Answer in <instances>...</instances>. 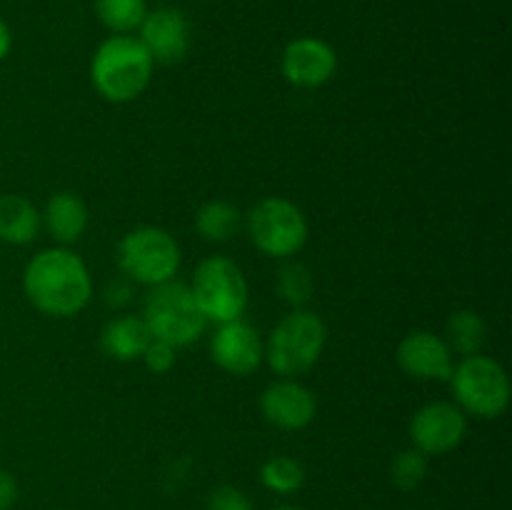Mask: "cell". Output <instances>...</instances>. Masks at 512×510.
<instances>
[{"label":"cell","mask_w":512,"mask_h":510,"mask_svg":"<svg viewBox=\"0 0 512 510\" xmlns=\"http://www.w3.org/2000/svg\"><path fill=\"white\" fill-rule=\"evenodd\" d=\"M23 290L40 313L70 318L88 305L93 283L80 255L68 248H50L28 263L23 273Z\"/></svg>","instance_id":"cell-1"},{"label":"cell","mask_w":512,"mask_h":510,"mask_svg":"<svg viewBox=\"0 0 512 510\" xmlns=\"http://www.w3.org/2000/svg\"><path fill=\"white\" fill-rule=\"evenodd\" d=\"M153 58L135 35H110L95 50L90 78L95 90L110 103H130L153 80Z\"/></svg>","instance_id":"cell-2"},{"label":"cell","mask_w":512,"mask_h":510,"mask_svg":"<svg viewBox=\"0 0 512 510\" xmlns=\"http://www.w3.org/2000/svg\"><path fill=\"white\" fill-rule=\"evenodd\" d=\"M328 340L323 318L313 310H295L275 325L265 345V360L283 378L303 375L320 360Z\"/></svg>","instance_id":"cell-3"},{"label":"cell","mask_w":512,"mask_h":510,"mask_svg":"<svg viewBox=\"0 0 512 510\" xmlns=\"http://www.w3.org/2000/svg\"><path fill=\"white\" fill-rule=\"evenodd\" d=\"M143 320L155 340H163L173 348L195 343L208 325L203 310L195 303L193 290L175 280L150 290L145 298Z\"/></svg>","instance_id":"cell-4"},{"label":"cell","mask_w":512,"mask_h":510,"mask_svg":"<svg viewBox=\"0 0 512 510\" xmlns=\"http://www.w3.org/2000/svg\"><path fill=\"white\" fill-rule=\"evenodd\" d=\"M450 383H453V393L463 413L495 420L508 410L510 378L503 365L488 355H470L463 363L455 365Z\"/></svg>","instance_id":"cell-5"},{"label":"cell","mask_w":512,"mask_h":510,"mask_svg":"<svg viewBox=\"0 0 512 510\" xmlns=\"http://www.w3.org/2000/svg\"><path fill=\"white\" fill-rule=\"evenodd\" d=\"M180 245L168 230L143 225L120 240L118 265L130 280L155 288L170 283L180 268Z\"/></svg>","instance_id":"cell-6"},{"label":"cell","mask_w":512,"mask_h":510,"mask_svg":"<svg viewBox=\"0 0 512 510\" xmlns=\"http://www.w3.org/2000/svg\"><path fill=\"white\" fill-rule=\"evenodd\" d=\"M190 290L205 320H213V323L240 320L248 308V280L243 270L223 255H210L198 265Z\"/></svg>","instance_id":"cell-7"},{"label":"cell","mask_w":512,"mask_h":510,"mask_svg":"<svg viewBox=\"0 0 512 510\" xmlns=\"http://www.w3.org/2000/svg\"><path fill=\"white\" fill-rule=\"evenodd\" d=\"M250 240L270 258H290L308 240L303 210L285 198H263L248 213Z\"/></svg>","instance_id":"cell-8"},{"label":"cell","mask_w":512,"mask_h":510,"mask_svg":"<svg viewBox=\"0 0 512 510\" xmlns=\"http://www.w3.org/2000/svg\"><path fill=\"white\" fill-rule=\"evenodd\" d=\"M468 433V418L453 403H428L413 415L410 438L425 455H445L458 448Z\"/></svg>","instance_id":"cell-9"},{"label":"cell","mask_w":512,"mask_h":510,"mask_svg":"<svg viewBox=\"0 0 512 510\" xmlns=\"http://www.w3.org/2000/svg\"><path fill=\"white\" fill-rule=\"evenodd\" d=\"M210 355L230 375H250L265 360V345L258 330L245 320L220 323L210 340Z\"/></svg>","instance_id":"cell-10"},{"label":"cell","mask_w":512,"mask_h":510,"mask_svg":"<svg viewBox=\"0 0 512 510\" xmlns=\"http://www.w3.org/2000/svg\"><path fill=\"white\" fill-rule=\"evenodd\" d=\"M138 30V40L148 50L153 63L175 65L188 55L190 25L178 8H158L153 13L148 10Z\"/></svg>","instance_id":"cell-11"},{"label":"cell","mask_w":512,"mask_h":510,"mask_svg":"<svg viewBox=\"0 0 512 510\" xmlns=\"http://www.w3.org/2000/svg\"><path fill=\"white\" fill-rule=\"evenodd\" d=\"M338 70V55L333 45L320 38H295L283 50V75L298 88H320Z\"/></svg>","instance_id":"cell-12"},{"label":"cell","mask_w":512,"mask_h":510,"mask_svg":"<svg viewBox=\"0 0 512 510\" xmlns=\"http://www.w3.org/2000/svg\"><path fill=\"white\" fill-rule=\"evenodd\" d=\"M398 365L403 373L418 380H450L453 375V350L445 338L430 330H415L398 345Z\"/></svg>","instance_id":"cell-13"},{"label":"cell","mask_w":512,"mask_h":510,"mask_svg":"<svg viewBox=\"0 0 512 510\" xmlns=\"http://www.w3.org/2000/svg\"><path fill=\"white\" fill-rule=\"evenodd\" d=\"M260 410H263L265 420L273 423L275 428L303 430L315 420L318 400H315L313 390L285 378L263 390V395H260Z\"/></svg>","instance_id":"cell-14"},{"label":"cell","mask_w":512,"mask_h":510,"mask_svg":"<svg viewBox=\"0 0 512 510\" xmlns=\"http://www.w3.org/2000/svg\"><path fill=\"white\" fill-rule=\"evenodd\" d=\"M40 220H43L50 238L58 240L60 245H73L88 228V205L83 203L80 195L63 190L45 203Z\"/></svg>","instance_id":"cell-15"},{"label":"cell","mask_w":512,"mask_h":510,"mask_svg":"<svg viewBox=\"0 0 512 510\" xmlns=\"http://www.w3.org/2000/svg\"><path fill=\"white\" fill-rule=\"evenodd\" d=\"M150 340H153L150 328L138 315H123V318L110 320L100 333L103 353L118 363H133V360L143 358Z\"/></svg>","instance_id":"cell-16"},{"label":"cell","mask_w":512,"mask_h":510,"mask_svg":"<svg viewBox=\"0 0 512 510\" xmlns=\"http://www.w3.org/2000/svg\"><path fill=\"white\" fill-rule=\"evenodd\" d=\"M43 220L38 208L23 195H0V240L10 245H28L38 238Z\"/></svg>","instance_id":"cell-17"},{"label":"cell","mask_w":512,"mask_h":510,"mask_svg":"<svg viewBox=\"0 0 512 510\" xmlns=\"http://www.w3.org/2000/svg\"><path fill=\"white\" fill-rule=\"evenodd\" d=\"M485 340H488V325L475 310H455L445 323V343L453 353L465 355V358L480 355Z\"/></svg>","instance_id":"cell-18"},{"label":"cell","mask_w":512,"mask_h":510,"mask_svg":"<svg viewBox=\"0 0 512 510\" xmlns=\"http://www.w3.org/2000/svg\"><path fill=\"white\" fill-rule=\"evenodd\" d=\"M195 228L208 243H225V240L235 238L238 230L243 228V215L233 203L210 200L195 215Z\"/></svg>","instance_id":"cell-19"},{"label":"cell","mask_w":512,"mask_h":510,"mask_svg":"<svg viewBox=\"0 0 512 510\" xmlns=\"http://www.w3.org/2000/svg\"><path fill=\"white\" fill-rule=\"evenodd\" d=\"M95 13L100 23L115 35H130L143 25L148 3L145 0H95Z\"/></svg>","instance_id":"cell-20"},{"label":"cell","mask_w":512,"mask_h":510,"mask_svg":"<svg viewBox=\"0 0 512 510\" xmlns=\"http://www.w3.org/2000/svg\"><path fill=\"white\" fill-rule=\"evenodd\" d=\"M260 480L268 490L278 495L298 493L305 485V468L290 455H275V458L265 460L260 468Z\"/></svg>","instance_id":"cell-21"},{"label":"cell","mask_w":512,"mask_h":510,"mask_svg":"<svg viewBox=\"0 0 512 510\" xmlns=\"http://www.w3.org/2000/svg\"><path fill=\"white\" fill-rule=\"evenodd\" d=\"M425 478H428V455L420 453L418 448L403 450L390 463V480L400 490H415Z\"/></svg>","instance_id":"cell-22"},{"label":"cell","mask_w":512,"mask_h":510,"mask_svg":"<svg viewBox=\"0 0 512 510\" xmlns=\"http://www.w3.org/2000/svg\"><path fill=\"white\" fill-rule=\"evenodd\" d=\"M278 293L283 295V300H288L290 305H305L313 295V278H310L308 268L300 263H288L280 268L278 278Z\"/></svg>","instance_id":"cell-23"},{"label":"cell","mask_w":512,"mask_h":510,"mask_svg":"<svg viewBox=\"0 0 512 510\" xmlns=\"http://www.w3.org/2000/svg\"><path fill=\"white\" fill-rule=\"evenodd\" d=\"M208 510H255L253 500L235 485H220L208 495Z\"/></svg>","instance_id":"cell-24"},{"label":"cell","mask_w":512,"mask_h":510,"mask_svg":"<svg viewBox=\"0 0 512 510\" xmlns=\"http://www.w3.org/2000/svg\"><path fill=\"white\" fill-rule=\"evenodd\" d=\"M145 363V368L153 370V373H168L170 368L175 365V348L173 345L163 343V340H150V345L145 348L143 358H140Z\"/></svg>","instance_id":"cell-25"},{"label":"cell","mask_w":512,"mask_h":510,"mask_svg":"<svg viewBox=\"0 0 512 510\" xmlns=\"http://www.w3.org/2000/svg\"><path fill=\"white\" fill-rule=\"evenodd\" d=\"M15 500H18V480L8 470H0V510H10Z\"/></svg>","instance_id":"cell-26"},{"label":"cell","mask_w":512,"mask_h":510,"mask_svg":"<svg viewBox=\"0 0 512 510\" xmlns=\"http://www.w3.org/2000/svg\"><path fill=\"white\" fill-rule=\"evenodd\" d=\"M10 48H13V35H10L8 23H5V20L0 18V63H3V60L8 58Z\"/></svg>","instance_id":"cell-27"},{"label":"cell","mask_w":512,"mask_h":510,"mask_svg":"<svg viewBox=\"0 0 512 510\" xmlns=\"http://www.w3.org/2000/svg\"><path fill=\"white\" fill-rule=\"evenodd\" d=\"M270 510H303V508H298V505H275V508Z\"/></svg>","instance_id":"cell-28"}]
</instances>
